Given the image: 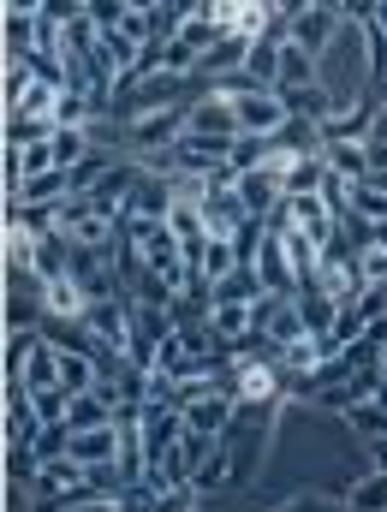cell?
I'll list each match as a JSON object with an SVG mask.
<instances>
[{
    "label": "cell",
    "mask_w": 387,
    "mask_h": 512,
    "mask_svg": "<svg viewBox=\"0 0 387 512\" xmlns=\"http://www.w3.org/2000/svg\"><path fill=\"white\" fill-rule=\"evenodd\" d=\"M233 108H239V137H280L292 126V108L280 90H245L233 96Z\"/></svg>",
    "instance_id": "3957f363"
},
{
    "label": "cell",
    "mask_w": 387,
    "mask_h": 512,
    "mask_svg": "<svg viewBox=\"0 0 387 512\" xmlns=\"http://www.w3.org/2000/svg\"><path fill=\"white\" fill-rule=\"evenodd\" d=\"M84 328L96 334V346H102V352H120V358H131V304H120V298L90 304V310H84Z\"/></svg>",
    "instance_id": "8992f818"
},
{
    "label": "cell",
    "mask_w": 387,
    "mask_h": 512,
    "mask_svg": "<svg viewBox=\"0 0 387 512\" xmlns=\"http://www.w3.org/2000/svg\"><path fill=\"white\" fill-rule=\"evenodd\" d=\"M245 60H251V42H245V36H221V42L203 54V72H197V78H239Z\"/></svg>",
    "instance_id": "8fae6325"
},
{
    "label": "cell",
    "mask_w": 387,
    "mask_h": 512,
    "mask_svg": "<svg viewBox=\"0 0 387 512\" xmlns=\"http://www.w3.org/2000/svg\"><path fill=\"white\" fill-rule=\"evenodd\" d=\"M137 435H143L149 465H155V459H167V453L185 441V411L167 405V399H143V411H137Z\"/></svg>",
    "instance_id": "277c9868"
},
{
    "label": "cell",
    "mask_w": 387,
    "mask_h": 512,
    "mask_svg": "<svg viewBox=\"0 0 387 512\" xmlns=\"http://www.w3.org/2000/svg\"><path fill=\"white\" fill-rule=\"evenodd\" d=\"M233 191H239V203H245V215H251V221H268V215L286 203V179H280V173H268V167L239 173V179H233Z\"/></svg>",
    "instance_id": "ba28073f"
},
{
    "label": "cell",
    "mask_w": 387,
    "mask_h": 512,
    "mask_svg": "<svg viewBox=\"0 0 387 512\" xmlns=\"http://www.w3.org/2000/svg\"><path fill=\"white\" fill-rule=\"evenodd\" d=\"M114 417H120V411H114L102 393H78V399L66 405V429H72V435H90V429H114Z\"/></svg>",
    "instance_id": "7c38bea8"
},
{
    "label": "cell",
    "mask_w": 387,
    "mask_h": 512,
    "mask_svg": "<svg viewBox=\"0 0 387 512\" xmlns=\"http://www.w3.org/2000/svg\"><path fill=\"white\" fill-rule=\"evenodd\" d=\"M155 512H197V489H167V495H155Z\"/></svg>",
    "instance_id": "f1b7e54d"
},
{
    "label": "cell",
    "mask_w": 387,
    "mask_h": 512,
    "mask_svg": "<svg viewBox=\"0 0 387 512\" xmlns=\"http://www.w3.org/2000/svg\"><path fill=\"white\" fill-rule=\"evenodd\" d=\"M346 24H352V6H346V0H310V6H292V42H298L310 60H328Z\"/></svg>",
    "instance_id": "6da1fadb"
},
{
    "label": "cell",
    "mask_w": 387,
    "mask_h": 512,
    "mask_svg": "<svg viewBox=\"0 0 387 512\" xmlns=\"http://www.w3.org/2000/svg\"><path fill=\"white\" fill-rule=\"evenodd\" d=\"M167 227L179 233V245H185V251L209 239V215H203V203H173V215H167Z\"/></svg>",
    "instance_id": "603a6c76"
},
{
    "label": "cell",
    "mask_w": 387,
    "mask_h": 512,
    "mask_svg": "<svg viewBox=\"0 0 387 512\" xmlns=\"http://www.w3.org/2000/svg\"><path fill=\"white\" fill-rule=\"evenodd\" d=\"M358 274H364V286H382L387 280V251L382 245H364V251H358Z\"/></svg>",
    "instance_id": "4316f807"
},
{
    "label": "cell",
    "mask_w": 387,
    "mask_h": 512,
    "mask_svg": "<svg viewBox=\"0 0 387 512\" xmlns=\"http://www.w3.org/2000/svg\"><path fill=\"white\" fill-rule=\"evenodd\" d=\"M328 185V161L322 155H298V167L286 173V197H316Z\"/></svg>",
    "instance_id": "7402d4cb"
},
{
    "label": "cell",
    "mask_w": 387,
    "mask_h": 512,
    "mask_svg": "<svg viewBox=\"0 0 387 512\" xmlns=\"http://www.w3.org/2000/svg\"><path fill=\"white\" fill-rule=\"evenodd\" d=\"M376 399H382V405H387V370H382V393H376Z\"/></svg>",
    "instance_id": "d6a6232c"
},
{
    "label": "cell",
    "mask_w": 387,
    "mask_h": 512,
    "mask_svg": "<svg viewBox=\"0 0 387 512\" xmlns=\"http://www.w3.org/2000/svg\"><path fill=\"white\" fill-rule=\"evenodd\" d=\"M280 512H352V507H346V495H292Z\"/></svg>",
    "instance_id": "484cf974"
},
{
    "label": "cell",
    "mask_w": 387,
    "mask_h": 512,
    "mask_svg": "<svg viewBox=\"0 0 387 512\" xmlns=\"http://www.w3.org/2000/svg\"><path fill=\"white\" fill-rule=\"evenodd\" d=\"M370 459H376L370 471H387V441H370Z\"/></svg>",
    "instance_id": "4dcf8cb0"
},
{
    "label": "cell",
    "mask_w": 387,
    "mask_h": 512,
    "mask_svg": "<svg viewBox=\"0 0 387 512\" xmlns=\"http://www.w3.org/2000/svg\"><path fill=\"white\" fill-rule=\"evenodd\" d=\"M227 483H239V459H233V447L227 441H215V453L203 459V471H197V495H215V489H227Z\"/></svg>",
    "instance_id": "9a60e30c"
},
{
    "label": "cell",
    "mask_w": 387,
    "mask_h": 512,
    "mask_svg": "<svg viewBox=\"0 0 387 512\" xmlns=\"http://www.w3.org/2000/svg\"><path fill=\"white\" fill-rule=\"evenodd\" d=\"M286 108H292V120H310V126H322V120H328L334 108H346V102H340L328 84H310V90H292V96H286Z\"/></svg>",
    "instance_id": "5bb4252c"
},
{
    "label": "cell",
    "mask_w": 387,
    "mask_h": 512,
    "mask_svg": "<svg viewBox=\"0 0 387 512\" xmlns=\"http://www.w3.org/2000/svg\"><path fill=\"white\" fill-rule=\"evenodd\" d=\"M54 161H60L66 173H78L84 161H96V137H90V126H60L54 131Z\"/></svg>",
    "instance_id": "4fadbf2b"
},
{
    "label": "cell",
    "mask_w": 387,
    "mask_h": 512,
    "mask_svg": "<svg viewBox=\"0 0 387 512\" xmlns=\"http://www.w3.org/2000/svg\"><path fill=\"white\" fill-rule=\"evenodd\" d=\"M346 221H358V227H382L387 221V191L376 179H358V185H352V215H346Z\"/></svg>",
    "instance_id": "d6986e66"
},
{
    "label": "cell",
    "mask_w": 387,
    "mask_h": 512,
    "mask_svg": "<svg viewBox=\"0 0 387 512\" xmlns=\"http://www.w3.org/2000/svg\"><path fill=\"white\" fill-rule=\"evenodd\" d=\"M72 197V173L66 167H54V173H42V179H24L18 191H6V203H18V209H54V203H66Z\"/></svg>",
    "instance_id": "9c48e42d"
},
{
    "label": "cell",
    "mask_w": 387,
    "mask_h": 512,
    "mask_svg": "<svg viewBox=\"0 0 387 512\" xmlns=\"http://www.w3.org/2000/svg\"><path fill=\"white\" fill-rule=\"evenodd\" d=\"M322 161H328V173H340V179H370V143H328L322 149Z\"/></svg>",
    "instance_id": "e0dca14e"
},
{
    "label": "cell",
    "mask_w": 387,
    "mask_h": 512,
    "mask_svg": "<svg viewBox=\"0 0 387 512\" xmlns=\"http://www.w3.org/2000/svg\"><path fill=\"white\" fill-rule=\"evenodd\" d=\"M370 143H387V102L376 108V120H370Z\"/></svg>",
    "instance_id": "f546056e"
},
{
    "label": "cell",
    "mask_w": 387,
    "mask_h": 512,
    "mask_svg": "<svg viewBox=\"0 0 387 512\" xmlns=\"http://www.w3.org/2000/svg\"><path fill=\"white\" fill-rule=\"evenodd\" d=\"M185 137H197V143H233V137H239V108H233V96H227V90H209L203 102H191Z\"/></svg>",
    "instance_id": "5b68a950"
},
{
    "label": "cell",
    "mask_w": 387,
    "mask_h": 512,
    "mask_svg": "<svg viewBox=\"0 0 387 512\" xmlns=\"http://www.w3.org/2000/svg\"><path fill=\"white\" fill-rule=\"evenodd\" d=\"M346 423H352V435L370 447V441H387V405L382 399H364V405H352L346 411Z\"/></svg>",
    "instance_id": "cb8c5ba5"
},
{
    "label": "cell",
    "mask_w": 387,
    "mask_h": 512,
    "mask_svg": "<svg viewBox=\"0 0 387 512\" xmlns=\"http://www.w3.org/2000/svg\"><path fill=\"white\" fill-rule=\"evenodd\" d=\"M370 245H382V251H387V221H382V227H370Z\"/></svg>",
    "instance_id": "1f68e13d"
},
{
    "label": "cell",
    "mask_w": 387,
    "mask_h": 512,
    "mask_svg": "<svg viewBox=\"0 0 387 512\" xmlns=\"http://www.w3.org/2000/svg\"><path fill=\"white\" fill-rule=\"evenodd\" d=\"M239 423V399L233 393H209L197 405H185V435H203V441H227V429Z\"/></svg>",
    "instance_id": "52a82bcc"
},
{
    "label": "cell",
    "mask_w": 387,
    "mask_h": 512,
    "mask_svg": "<svg viewBox=\"0 0 387 512\" xmlns=\"http://www.w3.org/2000/svg\"><path fill=\"white\" fill-rule=\"evenodd\" d=\"M84 477H90V471H84L78 459H48V465L36 471V483H30V489H36V501H48V495L72 489V483H84Z\"/></svg>",
    "instance_id": "ffe728a7"
},
{
    "label": "cell",
    "mask_w": 387,
    "mask_h": 512,
    "mask_svg": "<svg viewBox=\"0 0 387 512\" xmlns=\"http://www.w3.org/2000/svg\"><path fill=\"white\" fill-rule=\"evenodd\" d=\"M185 120H191V108H143V114H131L126 143L143 155V161H149V155H167V149H179Z\"/></svg>",
    "instance_id": "7a4b0ae2"
},
{
    "label": "cell",
    "mask_w": 387,
    "mask_h": 512,
    "mask_svg": "<svg viewBox=\"0 0 387 512\" xmlns=\"http://www.w3.org/2000/svg\"><path fill=\"white\" fill-rule=\"evenodd\" d=\"M42 310H48V322H84V310H90V298H84V286H78V274H66V280H48L42 286Z\"/></svg>",
    "instance_id": "30bf717a"
},
{
    "label": "cell",
    "mask_w": 387,
    "mask_h": 512,
    "mask_svg": "<svg viewBox=\"0 0 387 512\" xmlns=\"http://www.w3.org/2000/svg\"><path fill=\"white\" fill-rule=\"evenodd\" d=\"M262 334H268V340H274L280 352H286V346H298V340H310V322H304L298 298H280V310H274V322H268Z\"/></svg>",
    "instance_id": "ac0fdd59"
},
{
    "label": "cell",
    "mask_w": 387,
    "mask_h": 512,
    "mask_svg": "<svg viewBox=\"0 0 387 512\" xmlns=\"http://www.w3.org/2000/svg\"><path fill=\"white\" fill-rule=\"evenodd\" d=\"M18 382L30 387V393H54L60 387V346L54 340H42L36 352H30V364H24V376Z\"/></svg>",
    "instance_id": "2e32d148"
},
{
    "label": "cell",
    "mask_w": 387,
    "mask_h": 512,
    "mask_svg": "<svg viewBox=\"0 0 387 512\" xmlns=\"http://www.w3.org/2000/svg\"><path fill=\"white\" fill-rule=\"evenodd\" d=\"M90 215H96V197H66V203H60V233H72V227L90 221Z\"/></svg>",
    "instance_id": "83f0119b"
},
{
    "label": "cell",
    "mask_w": 387,
    "mask_h": 512,
    "mask_svg": "<svg viewBox=\"0 0 387 512\" xmlns=\"http://www.w3.org/2000/svg\"><path fill=\"white\" fill-rule=\"evenodd\" d=\"M346 507L352 512H387V471H364V477L346 489Z\"/></svg>",
    "instance_id": "d4e9b609"
},
{
    "label": "cell",
    "mask_w": 387,
    "mask_h": 512,
    "mask_svg": "<svg viewBox=\"0 0 387 512\" xmlns=\"http://www.w3.org/2000/svg\"><path fill=\"white\" fill-rule=\"evenodd\" d=\"M257 298H262L257 268H239V274H227L221 286H209V304H257Z\"/></svg>",
    "instance_id": "44dd1931"
}]
</instances>
